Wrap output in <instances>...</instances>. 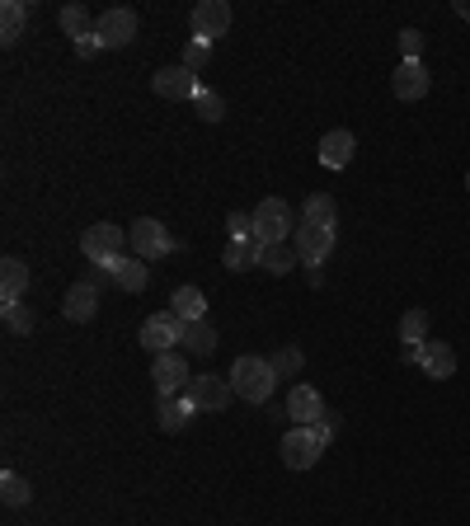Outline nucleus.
<instances>
[{
  "mask_svg": "<svg viewBox=\"0 0 470 526\" xmlns=\"http://www.w3.org/2000/svg\"><path fill=\"white\" fill-rule=\"evenodd\" d=\"M29 292V263L24 259H0V306H15L19 296Z\"/></svg>",
  "mask_w": 470,
  "mask_h": 526,
  "instance_id": "6ab92c4d",
  "label": "nucleus"
},
{
  "mask_svg": "<svg viewBox=\"0 0 470 526\" xmlns=\"http://www.w3.org/2000/svg\"><path fill=\"white\" fill-rule=\"evenodd\" d=\"M400 339H405V348H423L428 343V310H405L400 315Z\"/></svg>",
  "mask_w": 470,
  "mask_h": 526,
  "instance_id": "393cba45",
  "label": "nucleus"
},
{
  "mask_svg": "<svg viewBox=\"0 0 470 526\" xmlns=\"http://www.w3.org/2000/svg\"><path fill=\"white\" fill-rule=\"evenodd\" d=\"M179 339H184V320H174L170 310H160V315H151V320L141 325V348H146L151 357L174 353Z\"/></svg>",
  "mask_w": 470,
  "mask_h": 526,
  "instance_id": "1a4fd4ad",
  "label": "nucleus"
},
{
  "mask_svg": "<svg viewBox=\"0 0 470 526\" xmlns=\"http://www.w3.org/2000/svg\"><path fill=\"white\" fill-rule=\"evenodd\" d=\"M254 235L264 240V245H287L292 240V207L282 198H264L259 207H254Z\"/></svg>",
  "mask_w": 470,
  "mask_h": 526,
  "instance_id": "20e7f679",
  "label": "nucleus"
},
{
  "mask_svg": "<svg viewBox=\"0 0 470 526\" xmlns=\"http://www.w3.org/2000/svg\"><path fill=\"white\" fill-rule=\"evenodd\" d=\"M353 151H358V137H353L348 127H334V132L320 137V165H325V170H348Z\"/></svg>",
  "mask_w": 470,
  "mask_h": 526,
  "instance_id": "dca6fc26",
  "label": "nucleus"
},
{
  "mask_svg": "<svg viewBox=\"0 0 470 526\" xmlns=\"http://www.w3.org/2000/svg\"><path fill=\"white\" fill-rule=\"evenodd\" d=\"M94 268L109 273L118 292H141V287L151 282V273H146V263L141 259H109V263H94Z\"/></svg>",
  "mask_w": 470,
  "mask_h": 526,
  "instance_id": "f3484780",
  "label": "nucleus"
},
{
  "mask_svg": "<svg viewBox=\"0 0 470 526\" xmlns=\"http://www.w3.org/2000/svg\"><path fill=\"white\" fill-rule=\"evenodd\" d=\"M273 386H278V372H273V362L268 357H235V367H231V390L240 395V400H250V404H264L268 395H273Z\"/></svg>",
  "mask_w": 470,
  "mask_h": 526,
  "instance_id": "f257e3e1",
  "label": "nucleus"
},
{
  "mask_svg": "<svg viewBox=\"0 0 470 526\" xmlns=\"http://www.w3.org/2000/svg\"><path fill=\"white\" fill-rule=\"evenodd\" d=\"M315 428H320V433H325V437H334V433H339V418H334V414H325V418H320V423H315Z\"/></svg>",
  "mask_w": 470,
  "mask_h": 526,
  "instance_id": "e433bc0d",
  "label": "nucleus"
},
{
  "mask_svg": "<svg viewBox=\"0 0 470 526\" xmlns=\"http://www.w3.org/2000/svg\"><path fill=\"white\" fill-rule=\"evenodd\" d=\"M456 15H461V19H470V0H456Z\"/></svg>",
  "mask_w": 470,
  "mask_h": 526,
  "instance_id": "4c0bfd02",
  "label": "nucleus"
},
{
  "mask_svg": "<svg viewBox=\"0 0 470 526\" xmlns=\"http://www.w3.org/2000/svg\"><path fill=\"white\" fill-rule=\"evenodd\" d=\"M292 263H301L292 245H268L264 249V268H268V273H278V278H282V273H292Z\"/></svg>",
  "mask_w": 470,
  "mask_h": 526,
  "instance_id": "c756f323",
  "label": "nucleus"
},
{
  "mask_svg": "<svg viewBox=\"0 0 470 526\" xmlns=\"http://www.w3.org/2000/svg\"><path fill=\"white\" fill-rule=\"evenodd\" d=\"M179 66H184V71H193V76H198V71H203V66H207V43H198V38H193V43L184 47V57H179Z\"/></svg>",
  "mask_w": 470,
  "mask_h": 526,
  "instance_id": "473e14b6",
  "label": "nucleus"
},
{
  "mask_svg": "<svg viewBox=\"0 0 470 526\" xmlns=\"http://www.w3.org/2000/svg\"><path fill=\"white\" fill-rule=\"evenodd\" d=\"M94 24H99V19H90L85 5H66V10H62V33H66V38H76V43H80V38H90Z\"/></svg>",
  "mask_w": 470,
  "mask_h": 526,
  "instance_id": "a878e982",
  "label": "nucleus"
},
{
  "mask_svg": "<svg viewBox=\"0 0 470 526\" xmlns=\"http://www.w3.org/2000/svg\"><path fill=\"white\" fill-rule=\"evenodd\" d=\"M419 52H423V33L405 29V33H400V57H405V62H419Z\"/></svg>",
  "mask_w": 470,
  "mask_h": 526,
  "instance_id": "72a5a7b5",
  "label": "nucleus"
},
{
  "mask_svg": "<svg viewBox=\"0 0 470 526\" xmlns=\"http://www.w3.org/2000/svg\"><path fill=\"white\" fill-rule=\"evenodd\" d=\"M33 325H38V315H33L24 301L5 306V329H10V334H33Z\"/></svg>",
  "mask_w": 470,
  "mask_h": 526,
  "instance_id": "7c9ffc66",
  "label": "nucleus"
},
{
  "mask_svg": "<svg viewBox=\"0 0 470 526\" xmlns=\"http://www.w3.org/2000/svg\"><path fill=\"white\" fill-rule=\"evenodd\" d=\"M123 245H127V231L123 226H113V221H99V226H90V231L80 235V249H85V259L90 263L123 259Z\"/></svg>",
  "mask_w": 470,
  "mask_h": 526,
  "instance_id": "423d86ee",
  "label": "nucleus"
},
{
  "mask_svg": "<svg viewBox=\"0 0 470 526\" xmlns=\"http://www.w3.org/2000/svg\"><path fill=\"white\" fill-rule=\"evenodd\" d=\"M94 52H99V38H94V33L76 43V57H94Z\"/></svg>",
  "mask_w": 470,
  "mask_h": 526,
  "instance_id": "c9c22d12",
  "label": "nucleus"
},
{
  "mask_svg": "<svg viewBox=\"0 0 470 526\" xmlns=\"http://www.w3.org/2000/svg\"><path fill=\"white\" fill-rule=\"evenodd\" d=\"M466 188H470V174H466Z\"/></svg>",
  "mask_w": 470,
  "mask_h": 526,
  "instance_id": "58836bf2",
  "label": "nucleus"
},
{
  "mask_svg": "<svg viewBox=\"0 0 470 526\" xmlns=\"http://www.w3.org/2000/svg\"><path fill=\"white\" fill-rule=\"evenodd\" d=\"M170 315L174 320H184V325L207 320V296L198 292V287H174L170 292Z\"/></svg>",
  "mask_w": 470,
  "mask_h": 526,
  "instance_id": "412c9836",
  "label": "nucleus"
},
{
  "mask_svg": "<svg viewBox=\"0 0 470 526\" xmlns=\"http://www.w3.org/2000/svg\"><path fill=\"white\" fill-rule=\"evenodd\" d=\"M391 90L395 99H405V104H419L423 94L433 90V76H428V66L423 62H400L391 76Z\"/></svg>",
  "mask_w": 470,
  "mask_h": 526,
  "instance_id": "ddd939ff",
  "label": "nucleus"
},
{
  "mask_svg": "<svg viewBox=\"0 0 470 526\" xmlns=\"http://www.w3.org/2000/svg\"><path fill=\"white\" fill-rule=\"evenodd\" d=\"M160 428H165V433H179V428H188V423H193V414H198V409H193V400H188V395H170V400H160Z\"/></svg>",
  "mask_w": 470,
  "mask_h": 526,
  "instance_id": "4be33fe9",
  "label": "nucleus"
},
{
  "mask_svg": "<svg viewBox=\"0 0 470 526\" xmlns=\"http://www.w3.org/2000/svg\"><path fill=\"white\" fill-rule=\"evenodd\" d=\"M188 24H193V38H198V43L212 47L217 38L231 33V5H226V0H198Z\"/></svg>",
  "mask_w": 470,
  "mask_h": 526,
  "instance_id": "39448f33",
  "label": "nucleus"
},
{
  "mask_svg": "<svg viewBox=\"0 0 470 526\" xmlns=\"http://www.w3.org/2000/svg\"><path fill=\"white\" fill-rule=\"evenodd\" d=\"M301 221H320V226H334V198L329 193H311L301 202Z\"/></svg>",
  "mask_w": 470,
  "mask_h": 526,
  "instance_id": "c85d7f7f",
  "label": "nucleus"
},
{
  "mask_svg": "<svg viewBox=\"0 0 470 526\" xmlns=\"http://www.w3.org/2000/svg\"><path fill=\"white\" fill-rule=\"evenodd\" d=\"M24 15H29V10H24L19 0H5V5H0V43H5V47L19 43V33H24Z\"/></svg>",
  "mask_w": 470,
  "mask_h": 526,
  "instance_id": "b1692460",
  "label": "nucleus"
},
{
  "mask_svg": "<svg viewBox=\"0 0 470 526\" xmlns=\"http://www.w3.org/2000/svg\"><path fill=\"white\" fill-rule=\"evenodd\" d=\"M94 38H99V47H127L132 38H137V15L132 10H104L99 15V24H94Z\"/></svg>",
  "mask_w": 470,
  "mask_h": 526,
  "instance_id": "f8f14e48",
  "label": "nucleus"
},
{
  "mask_svg": "<svg viewBox=\"0 0 470 526\" xmlns=\"http://www.w3.org/2000/svg\"><path fill=\"white\" fill-rule=\"evenodd\" d=\"M217 329L207 325V320H193V325H184V339H179V348L184 353H212L217 348Z\"/></svg>",
  "mask_w": 470,
  "mask_h": 526,
  "instance_id": "5701e85b",
  "label": "nucleus"
},
{
  "mask_svg": "<svg viewBox=\"0 0 470 526\" xmlns=\"http://www.w3.org/2000/svg\"><path fill=\"white\" fill-rule=\"evenodd\" d=\"M292 249H297L301 263H325L329 249H334V226H320V221H297V235H292Z\"/></svg>",
  "mask_w": 470,
  "mask_h": 526,
  "instance_id": "9d476101",
  "label": "nucleus"
},
{
  "mask_svg": "<svg viewBox=\"0 0 470 526\" xmlns=\"http://www.w3.org/2000/svg\"><path fill=\"white\" fill-rule=\"evenodd\" d=\"M325 447H329V437L320 433V428H297V423H292L287 437H282V465H287V470H311Z\"/></svg>",
  "mask_w": 470,
  "mask_h": 526,
  "instance_id": "7ed1b4c3",
  "label": "nucleus"
},
{
  "mask_svg": "<svg viewBox=\"0 0 470 526\" xmlns=\"http://www.w3.org/2000/svg\"><path fill=\"white\" fill-rule=\"evenodd\" d=\"M62 310H66V320H71V325H90V320H94V310H99V287H94L90 278L76 282V287L66 292Z\"/></svg>",
  "mask_w": 470,
  "mask_h": 526,
  "instance_id": "a211bd4d",
  "label": "nucleus"
},
{
  "mask_svg": "<svg viewBox=\"0 0 470 526\" xmlns=\"http://www.w3.org/2000/svg\"><path fill=\"white\" fill-rule=\"evenodd\" d=\"M151 381H156L160 400H170V395H188V381H193V372H188L184 353L174 348V353H160L156 362H151Z\"/></svg>",
  "mask_w": 470,
  "mask_h": 526,
  "instance_id": "0eeeda50",
  "label": "nucleus"
},
{
  "mask_svg": "<svg viewBox=\"0 0 470 526\" xmlns=\"http://www.w3.org/2000/svg\"><path fill=\"white\" fill-rule=\"evenodd\" d=\"M414 362H419V372L423 376H433V381H447V376H456V353H452V343H442V339H428L414 353Z\"/></svg>",
  "mask_w": 470,
  "mask_h": 526,
  "instance_id": "2eb2a0df",
  "label": "nucleus"
},
{
  "mask_svg": "<svg viewBox=\"0 0 470 526\" xmlns=\"http://www.w3.org/2000/svg\"><path fill=\"white\" fill-rule=\"evenodd\" d=\"M264 240L259 235H250V240H231L226 245V254H221V263L231 268V273H245V268H254V263H264Z\"/></svg>",
  "mask_w": 470,
  "mask_h": 526,
  "instance_id": "aec40b11",
  "label": "nucleus"
},
{
  "mask_svg": "<svg viewBox=\"0 0 470 526\" xmlns=\"http://www.w3.org/2000/svg\"><path fill=\"white\" fill-rule=\"evenodd\" d=\"M193 113H198V118H203V123H221V118H226V99H221L217 90H198L193 94Z\"/></svg>",
  "mask_w": 470,
  "mask_h": 526,
  "instance_id": "cd10ccee",
  "label": "nucleus"
},
{
  "mask_svg": "<svg viewBox=\"0 0 470 526\" xmlns=\"http://www.w3.org/2000/svg\"><path fill=\"white\" fill-rule=\"evenodd\" d=\"M127 245L137 249L141 263H151V259H165V254H174V249H179V240L165 231V221L137 217V221H132V231H127Z\"/></svg>",
  "mask_w": 470,
  "mask_h": 526,
  "instance_id": "f03ea898",
  "label": "nucleus"
},
{
  "mask_svg": "<svg viewBox=\"0 0 470 526\" xmlns=\"http://www.w3.org/2000/svg\"><path fill=\"white\" fill-rule=\"evenodd\" d=\"M282 414L292 418L297 428H315L320 418H325V400H320V390L315 386H292V395H287V409Z\"/></svg>",
  "mask_w": 470,
  "mask_h": 526,
  "instance_id": "4468645a",
  "label": "nucleus"
},
{
  "mask_svg": "<svg viewBox=\"0 0 470 526\" xmlns=\"http://www.w3.org/2000/svg\"><path fill=\"white\" fill-rule=\"evenodd\" d=\"M268 362H273V372H278V376H297L306 357H301V348H282V353H273Z\"/></svg>",
  "mask_w": 470,
  "mask_h": 526,
  "instance_id": "2f4dec72",
  "label": "nucleus"
},
{
  "mask_svg": "<svg viewBox=\"0 0 470 526\" xmlns=\"http://www.w3.org/2000/svg\"><path fill=\"white\" fill-rule=\"evenodd\" d=\"M0 498H5V508H24V503L33 498V489H29V480H24V475L5 470V475H0Z\"/></svg>",
  "mask_w": 470,
  "mask_h": 526,
  "instance_id": "bb28decb",
  "label": "nucleus"
},
{
  "mask_svg": "<svg viewBox=\"0 0 470 526\" xmlns=\"http://www.w3.org/2000/svg\"><path fill=\"white\" fill-rule=\"evenodd\" d=\"M151 85H156V94L160 99H170V104H193V94L203 90L198 76L184 71V66H160L156 76H151Z\"/></svg>",
  "mask_w": 470,
  "mask_h": 526,
  "instance_id": "9b49d317",
  "label": "nucleus"
},
{
  "mask_svg": "<svg viewBox=\"0 0 470 526\" xmlns=\"http://www.w3.org/2000/svg\"><path fill=\"white\" fill-rule=\"evenodd\" d=\"M226 226H231V240H250V235H254V217H250V212H231Z\"/></svg>",
  "mask_w": 470,
  "mask_h": 526,
  "instance_id": "f704fd0d",
  "label": "nucleus"
},
{
  "mask_svg": "<svg viewBox=\"0 0 470 526\" xmlns=\"http://www.w3.org/2000/svg\"><path fill=\"white\" fill-rule=\"evenodd\" d=\"M231 376H193V381H188V400H193V409H198V414H221V409H226V404H231Z\"/></svg>",
  "mask_w": 470,
  "mask_h": 526,
  "instance_id": "6e6552de",
  "label": "nucleus"
}]
</instances>
